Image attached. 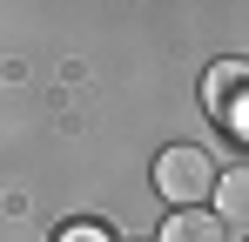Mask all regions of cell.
<instances>
[{
  "label": "cell",
  "mask_w": 249,
  "mask_h": 242,
  "mask_svg": "<svg viewBox=\"0 0 249 242\" xmlns=\"http://www.w3.org/2000/svg\"><path fill=\"white\" fill-rule=\"evenodd\" d=\"M215 182H222V175H215V161H209L196 141H175V148L155 155V189H162L175 208H202V202L215 195Z\"/></svg>",
  "instance_id": "cell-1"
},
{
  "label": "cell",
  "mask_w": 249,
  "mask_h": 242,
  "mask_svg": "<svg viewBox=\"0 0 249 242\" xmlns=\"http://www.w3.org/2000/svg\"><path fill=\"white\" fill-rule=\"evenodd\" d=\"M155 242H229V229H222V215H209V208H175Z\"/></svg>",
  "instance_id": "cell-3"
},
{
  "label": "cell",
  "mask_w": 249,
  "mask_h": 242,
  "mask_svg": "<svg viewBox=\"0 0 249 242\" xmlns=\"http://www.w3.org/2000/svg\"><path fill=\"white\" fill-rule=\"evenodd\" d=\"M215 215H222V229H249V168H229L215 182Z\"/></svg>",
  "instance_id": "cell-4"
},
{
  "label": "cell",
  "mask_w": 249,
  "mask_h": 242,
  "mask_svg": "<svg viewBox=\"0 0 249 242\" xmlns=\"http://www.w3.org/2000/svg\"><path fill=\"white\" fill-rule=\"evenodd\" d=\"M61 242H108V229H94V222H74V229H68Z\"/></svg>",
  "instance_id": "cell-5"
},
{
  "label": "cell",
  "mask_w": 249,
  "mask_h": 242,
  "mask_svg": "<svg viewBox=\"0 0 249 242\" xmlns=\"http://www.w3.org/2000/svg\"><path fill=\"white\" fill-rule=\"evenodd\" d=\"M202 108L222 121L236 141H249V61H215V68H209L202 74Z\"/></svg>",
  "instance_id": "cell-2"
}]
</instances>
